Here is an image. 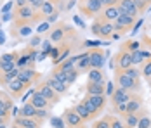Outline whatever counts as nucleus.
<instances>
[{"label":"nucleus","mask_w":151,"mask_h":128,"mask_svg":"<svg viewBox=\"0 0 151 128\" xmlns=\"http://www.w3.org/2000/svg\"><path fill=\"white\" fill-rule=\"evenodd\" d=\"M73 36H75V29L70 28L66 23H56L49 29V40L56 45L66 43L68 38H73Z\"/></svg>","instance_id":"1"},{"label":"nucleus","mask_w":151,"mask_h":128,"mask_svg":"<svg viewBox=\"0 0 151 128\" xmlns=\"http://www.w3.org/2000/svg\"><path fill=\"white\" fill-rule=\"evenodd\" d=\"M40 23L37 21H21V19H12L11 23V36L16 38V40H24L31 36L33 33V28L38 26Z\"/></svg>","instance_id":"2"},{"label":"nucleus","mask_w":151,"mask_h":128,"mask_svg":"<svg viewBox=\"0 0 151 128\" xmlns=\"http://www.w3.org/2000/svg\"><path fill=\"white\" fill-rule=\"evenodd\" d=\"M91 31L97 36V38L109 40V38H113V36H115V24H113L111 21L103 19L101 16H97V17L94 19V23H92Z\"/></svg>","instance_id":"3"},{"label":"nucleus","mask_w":151,"mask_h":128,"mask_svg":"<svg viewBox=\"0 0 151 128\" xmlns=\"http://www.w3.org/2000/svg\"><path fill=\"white\" fill-rule=\"evenodd\" d=\"M76 7H78V11H80V14L85 16V17H97V16H101L103 12V4H101V0H78V4H76Z\"/></svg>","instance_id":"4"},{"label":"nucleus","mask_w":151,"mask_h":128,"mask_svg":"<svg viewBox=\"0 0 151 128\" xmlns=\"http://www.w3.org/2000/svg\"><path fill=\"white\" fill-rule=\"evenodd\" d=\"M115 83H116V87H120V88L127 90V92H132V94H137L141 90V82L132 80L122 69H115Z\"/></svg>","instance_id":"5"},{"label":"nucleus","mask_w":151,"mask_h":128,"mask_svg":"<svg viewBox=\"0 0 151 128\" xmlns=\"http://www.w3.org/2000/svg\"><path fill=\"white\" fill-rule=\"evenodd\" d=\"M106 99H108L106 95H87V94H85L83 104H85L87 109L91 111V114L94 116V119H96V116H99V114L104 111L106 102H108Z\"/></svg>","instance_id":"6"},{"label":"nucleus","mask_w":151,"mask_h":128,"mask_svg":"<svg viewBox=\"0 0 151 128\" xmlns=\"http://www.w3.org/2000/svg\"><path fill=\"white\" fill-rule=\"evenodd\" d=\"M35 88H37V92H40L44 97H45L49 102H50V106H56V104H59V100H61V95L52 88V87H49L47 85V82L45 80H40L37 85H35Z\"/></svg>","instance_id":"7"},{"label":"nucleus","mask_w":151,"mask_h":128,"mask_svg":"<svg viewBox=\"0 0 151 128\" xmlns=\"http://www.w3.org/2000/svg\"><path fill=\"white\" fill-rule=\"evenodd\" d=\"M113 24H115V31H118L120 35H123V33L130 31V29L136 26V17L127 16V14H120Z\"/></svg>","instance_id":"8"},{"label":"nucleus","mask_w":151,"mask_h":128,"mask_svg":"<svg viewBox=\"0 0 151 128\" xmlns=\"http://www.w3.org/2000/svg\"><path fill=\"white\" fill-rule=\"evenodd\" d=\"M17 78L26 85V88H30V87L37 85V83L42 80V74L37 71V69H19Z\"/></svg>","instance_id":"9"},{"label":"nucleus","mask_w":151,"mask_h":128,"mask_svg":"<svg viewBox=\"0 0 151 128\" xmlns=\"http://www.w3.org/2000/svg\"><path fill=\"white\" fill-rule=\"evenodd\" d=\"M89 59H91V69H103V66H104L106 62V52L101 49V47H97V49H91L89 50Z\"/></svg>","instance_id":"10"},{"label":"nucleus","mask_w":151,"mask_h":128,"mask_svg":"<svg viewBox=\"0 0 151 128\" xmlns=\"http://www.w3.org/2000/svg\"><path fill=\"white\" fill-rule=\"evenodd\" d=\"M130 66H132V54L120 47L118 54L115 56V69H129Z\"/></svg>","instance_id":"11"},{"label":"nucleus","mask_w":151,"mask_h":128,"mask_svg":"<svg viewBox=\"0 0 151 128\" xmlns=\"http://www.w3.org/2000/svg\"><path fill=\"white\" fill-rule=\"evenodd\" d=\"M5 88H7V94H9L12 99H21V97L24 95V92L28 90V88H26V85H24L19 78L12 80V82L5 87Z\"/></svg>","instance_id":"12"},{"label":"nucleus","mask_w":151,"mask_h":128,"mask_svg":"<svg viewBox=\"0 0 151 128\" xmlns=\"http://www.w3.org/2000/svg\"><path fill=\"white\" fill-rule=\"evenodd\" d=\"M63 119H64V123H66V127L68 128L83 125V119L76 114V111L73 109V107H66V109H64V113H63Z\"/></svg>","instance_id":"13"},{"label":"nucleus","mask_w":151,"mask_h":128,"mask_svg":"<svg viewBox=\"0 0 151 128\" xmlns=\"http://www.w3.org/2000/svg\"><path fill=\"white\" fill-rule=\"evenodd\" d=\"M118 11H120V14H127V16H132V17H139V11H137L136 4H134V0H120L118 2Z\"/></svg>","instance_id":"14"},{"label":"nucleus","mask_w":151,"mask_h":128,"mask_svg":"<svg viewBox=\"0 0 151 128\" xmlns=\"http://www.w3.org/2000/svg\"><path fill=\"white\" fill-rule=\"evenodd\" d=\"M132 92H127V90H123V88H120V87H116V90H115V94L109 97V100H111V104H113V107L115 106H118V104H123V102H129V100L132 99Z\"/></svg>","instance_id":"15"},{"label":"nucleus","mask_w":151,"mask_h":128,"mask_svg":"<svg viewBox=\"0 0 151 128\" xmlns=\"http://www.w3.org/2000/svg\"><path fill=\"white\" fill-rule=\"evenodd\" d=\"M30 102L37 107V109H50L52 106H50V102L40 94V92H37V88H35V92L31 94V97H30Z\"/></svg>","instance_id":"16"},{"label":"nucleus","mask_w":151,"mask_h":128,"mask_svg":"<svg viewBox=\"0 0 151 128\" xmlns=\"http://www.w3.org/2000/svg\"><path fill=\"white\" fill-rule=\"evenodd\" d=\"M14 125H17V127H21V128H33V127L40 128L42 127V123L37 118H24V116H16Z\"/></svg>","instance_id":"17"},{"label":"nucleus","mask_w":151,"mask_h":128,"mask_svg":"<svg viewBox=\"0 0 151 128\" xmlns=\"http://www.w3.org/2000/svg\"><path fill=\"white\" fill-rule=\"evenodd\" d=\"M142 107H144L142 97H141V95H137V94H134V95H132V99L127 102V113H129V114H136V113H139Z\"/></svg>","instance_id":"18"},{"label":"nucleus","mask_w":151,"mask_h":128,"mask_svg":"<svg viewBox=\"0 0 151 128\" xmlns=\"http://www.w3.org/2000/svg\"><path fill=\"white\" fill-rule=\"evenodd\" d=\"M44 80L47 82V85L52 87V88H54V90L59 94L61 97H63L64 94H68V90H70V87H66L64 83H61L59 80H56V78H54V76H50V74H49V76H45Z\"/></svg>","instance_id":"19"},{"label":"nucleus","mask_w":151,"mask_h":128,"mask_svg":"<svg viewBox=\"0 0 151 128\" xmlns=\"http://www.w3.org/2000/svg\"><path fill=\"white\" fill-rule=\"evenodd\" d=\"M75 69H76L78 73H82V71H89V69H91V59H89V52H83V54L76 56Z\"/></svg>","instance_id":"20"},{"label":"nucleus","mask_w":151,"mask_h":128,"mask_svg":"<svg viewBox=\"0 0 151 128\" xmlns=\"http://www.w3.org/2000/svg\"><path fill=\"white\" fill-rule=\"evenodd\" d=\"M104 92H106V83L87 82V85H85V94L87 95H104Z\"/></svg>","instance_id":"21"},{"label":"nucleus","mask_w":151,"mask_h":128,"mask_svg":"<svg viewBox=\"0 0 151 128\" xmlns=\"http://www.w3.org/2000/svg\"><path fill=\"white\" fill-rule=\"evenodd\" d=\"M73 109H75L76 114L83 119V123H85V121H92V119H94V116H92L91 111L87 109V106L83 104V100H82V102H78V104H75V106H73Z\"/></svg>","instance_id":"22"},{"label":"nucleus","mask_w":151,"mask_h":128,"mask_svg":"<svg viewBox=\"0 0 151 128\" xmlns=\"http://www.w3.org/2000/svg\"><path fill=\"white\" fill-rule=\"evenodd\" d=\"M87 82H92V83H106L103 69H94V68L89 69V73H87Z\"/></svg>","instance_id":"23"},{"label":"nucleus","mask_w":151,"mask_h":128,"mask_svg":"<svg viewBox=\"0 0 151 128\" xmlns=\"http://www.w3.org/2000/svg\"><path fill=\"white\" fill-rule=\"evenodd\" d=\"M118 16H120V11H118L116 5H115V7H104L103 12H101V17L106 19V21H111V23H115Z\"/></svg>","instance_id":"24"},{"label":"nucleus","mask_w":151,"mask_h":128,"mask_svg":"<svg viewBox=\"0 0 151 128\" xmlns=\"http://www.w3.org/2000/svg\"><path fill=\"white\" fill-rule=\"evenodd\" d=\"M35 113H37V107L31 104L30 100L24 102L19 109V116H24V118H35Z\"/></svg>","instance_id":"25"},{"label":"nucleus","mask_w":151,"mask_h":128,"mask_svg":"<svg viewBox=\"0 0 151 128\" xmlns=\"http://www.w3.org/2000/svg\"><path fill=\"white\" fill-rule=\"evenodd\" d=\"M56 11H58V5H56V4H52L50 0H45V2L42 4V7H40V14L44 16L45 19H47L50 14H54Z\"/></svg>","instance_id":"26"},{"label":"nucleus","mask_w":151,"mask_h":128,"mask_svg":"<svg viewBox=\"0 0 151 128\" xmlns=\"http://www.w3.org/2000/svg\"><path fill=\"white\" fill-rule=\"evenodd\" d=\"M122 121L127 128H137V123H139V116L137 114H122Z\"/></svg>","instance_id":"27"},{"label":"nucleus","mask_w":151,"mask_h":128,"mask_svg":"<svg viewBox=\"0 0 151 128\" xmlns=\"http://www.w3.org/2000/svg\"><path fill=\"white\" fill-rule=\"evenodd\" d=\"M0 106L2 107H5V109H12V106H14V100L12 97L7 94V92H4V90H0Z\"/></svg>","instance_id":"28"},{"label":"nucleus","mask_w":151,"mask_h":128,"mask_svg":"<svg viewBox=\"0 0 151 128\" xmlns=\"http://www.w3.org/2000/svg\"><path fill=\"white\" fill-rule=\"evenodd\" d=\"M76 64V56L75 57H70V59H66V61H63L61 64H58V66H54V68H58V69H61V71H70V69H73Z\"/></svg>","instance_id":"29"},{"label":"nucleus","mask_w":151,"mask_h":128,"mask_svg":"<svg viewBox=\"0 0 151 128\" xmlns=\"http://www.w3.org/2000/svg\"><path fill=\"white\" fill-rule=\"evenodd\" d=\"M122 49L129 50L130 54H132V52H137V50H141V42H139V40H127V42L122 45Z\"/></svg>","instance_id":"30"},{"label":"nucleus","mask_w":151,"mask_h":128,"mask_svg":"<svg viewBox=\"0 0 151 128\" xmlns=\"http://www.w3.org/2000/svg\"><path fill=\"white\" fill-rule=\"evenodd\" d=\"M122 71H125L127 76H130L132 80H137V82H141V68H137V66H130L129 69H122Z\"/></svg>","instance_id":"31"},{"label":"nucleus","mask_w":151,"mask_h":128,"mask_svg":"<svg viewBox=\"0 0 151 128\" xmlns=\"http://www.w3.org/2000/svg\"><path fill=\"white\" fill-rule=\"evenodd\" d=\"M146 61V57H144V52L142 50H137V52H132V66H142V62Z\"/></svg>","instance_id":"32"},{"label":"nucleus","mask_w":151,"mask_h":128,"mask_svg":"<svg viewBox=\"0 0 151 128\" xmlns=\"http://www.w3.org/2000/svg\"><path fill=\"white\" fill-rule=\"evenodd\" d=\"M141 74L146 78V80H150L151 78V57L150 59H146L144 62H142V68H141Z\"/></svg>","instance_id":"33"},{"label":"nucleus","mask_w":151,"mask_h":128,"mask_svg":"<svg viewBox=\"0 0 151 128\" xmlns=\"http://www.w3.org/2000/svg\"><path fill=\"white\" fill-rule=\"evenodd\" d=\"M151 127V116L148 113L139 116V123H137V128H150Z\"/></svg>","instance_id":"34"},{"label":"nucleus","mask_w":151,"mask_h":128,"mask_svg":"<svg viewBox=\"0 0 151 128\" xmlns=\"http://www.w3.org/2000/svg\"><path fill=\"white\" fill-rule=\"evenodd\" d=\"M35 118H37L40 123H44L45 119H50V113H49V109H37Z\"/></svg>","instance_id":"35"},{"label":"nucleus","mask_w":151,"mask_h":128,"mask_svg":"<svg viewBox=\"0 0 151 128\" xmlns=\"http://www.w3.org/2000/svg\"><path fill=\"white\" fill-rule=\"evenodd\" d=\"M49 121H50V125H52L54 128H68L63 118H56V116H50V119H49Z\"/></svg>","instance_id":"36"},{"label":"nucleus","mask_w":151,"mask_h":128,"mask_svg":"<svg viewBox=\"0 0 151 128\" xmlns=\"http://www.w3.org/2000/svg\"><path fill=\"white\" fill-rule=\"evenodd\" d=\"M134 4H136L137 11H139V16H142L146 11H148V7H150V4H146L144 0H134Z\"/></svg>","instance_id":"37"},{"label":"nucleus","mask_w":151,"mask_h":128,"mask_svg":"<svg viewBox=\"0 0 151 128\" xmlns=\"http://www.w3.org/2000/svg\"><path fill=\"white\" fill-rule=\"evenodd\" d=\"M92 128H109V121H108V116L101 118V119H96L94 121V127Z\"/></svg>","instance_id":"38"},{"label":"nucleus","mask_w":151,"mask_h":128,"mask_svg":"<svg viewBox=\"0 0 151 128\" xmlns=\"http://www.w3.org/2000/svg\"><path fill=\"white\" fill-rule=\"evenodd\" d=\"M66 73H68V85L71 87L76 82V78H78V71L73 68V69H70V71H66Z\"/></svg>","instance_id":"39"},{"label":"nucleus","mask_w":151,"mask_h":128,"mask_svg":"<svg viewBox=\"0 0 151 128\" xmlns=\"http://www.w3.org/2000/svg\"><path fill=\"white\" fill-rule=\"evenodd\" d=\"M115 90H116V87H115L113 82H106V92H104L106 97H111V95L115 94Z\"/></svg>","instance_id":"40"},{"label":"nucleus","mask_w":151,"mask_h":128,"mask_svg":"<svg viewBox=\"0 0 151 128\" xmlns=\"http://www.w3.org/2000/svg\"><path fill=\"white\" fill-rule=\"evenodd\" d=\"M50 26H52V24H49L47 21H44V23H40V24L37 26V35H42V33H45V31H49V29H50Z\"/></svg>","instance_id":"41"},{"label":"nucleus","mask_w":151,"mask_h":128,"mask_svg":"<svg viewBox=\"0 0 151 128\" xmlns=\"http://www.w3.org/2000/svg\"><path fill=\"white\" fill-rule=\"evenodd\" d=\"M38 45H42V38H40V35H33L28 47H31V49H37Z\"/></svg>","instance_id":"42"},{"label":"nucleus","mask_w":151,"mask_h":128,"mask_svg":"<svg viewBox=\"0 0 151 128\" xmlns=\"http://www.w3.org/2000/svg\"><path fill=\"white\" fill-rule=\"evenodd\" d=\"M59 14H61L59 11H56L54 14H50V16H49V17H47L45 21L49 23V24H54V23H58V17H59Z\"/></svg>","instance_id":"43"},{"label":"nucleus","mask_w":151,"mask_h":128,"mask_svg":"<svg viewBox=\"0 0 151 128\" xmlns=\"http://www.w3.org/2000/svg\"><path fill=\"white\" fill-rule=\"evenodd\" d=\"M115 111L118 114H125L127 113V102H123V104H118V106H115Z\"/></svg>","instance_id":"44"},{"label":"nucleus","mask_w":151,"mask_h":128,"mask_svg":"<svg viewBox=\"0 0 151 128\" xmlns=\"http://www.w3.org/2000/svg\"><path fill=\"white\" fill-rule=\"evenodd\" d=\"M50 40H45V42H42V50H44V54L49 56V52H50Z\"/></svg>","instance_id":"45"},{"label":"nucleus","mask_w":151,"mask_h":128,"mask_svg":"<svg viewBox=\"0 0 151 128\" xmlns=\"http://www.w3.org/2000/svg\"><path fill=\"white\" fill-rule=\"evenodd\" d=\"M83 45H85V47H89V49H97V47H99V42H92V40H85V42H83Z\"/></svg>","instance_id":"46"},{"label":"nucleus","mask_w":151,"mask_h":128,"mask_svg":"<svg viewBox=\"0 0 151 128\" xmlns=\"http://www.w3.org/2000/svg\"><path fill=\"white\" fill-rule=\"evenodd\" d=\"M0 118H11V111L0 106Z\"/></svg>","instance_id":"47"},{"label":"nucleus","mask_w":151,"mask_h":128,"mask_svg":"<svg viewBox=\"0 0 151 128\" xmlns=\"http://www.w3.org/2000/svg\"><path fill=\"white\" fill-rule=\"evenodd\" d=\"M28 5V0H14V7H24Z\"/></svg>","instance_id":"48"},{"label":"nucleus","mask_w":151,"mask_h":128,"mask_svg":"<svg viewBox=\"0 0 151 128\" xmlns=\"http://www.w3.org/2000/svg\"><path fill=\"white\" fill-rule=\"evenodd\" d=\"M11 121V118H0V128L7 127V123Z\"/></svg>","instance_id":"49"},{"label":"nucleus","mask_w":151,"mask_h":128,"mask_svg":"<svg viewBox=\"0 0 151 128\" xmlns=\"http://www.w3.org/2000/svg\"><path fill=\"white\" fill-rule=\"evenodd\" d=\"M73 128H87L85 125H80V127H73Z\"/></svg>","instance_id":"50"},{"label":"nucleus","mask_w":151,"mask_h":128,"mask_svg":"<svg viewBox=\"0 0 151 128\" xmlns=\"http://www.w3.org/2000/svg\"><path fill=\"white\" fill-rule=\"evenodd\" d=\"M144 2H146V4H150V5H151V0H144Z\"/></svg>","instance_id":"51"},{"label":"nucleus","mask_w":151,"mask_h":128,"mask_svg":"<svg viewBox=\"0 0 151 128\" xmlns=\"http://www.w3.org/2000/svg\"><path fill=\"white\" fill-rule=\"evenodd\" d=\"M148 83H150V87H151V78H150V80H148Z\"/></svg>","instance_id":"52"},{"label":"nucleus","mask_w":151,"mask_h":128,"mask_svg":"<svg viewBox=\"0 0 151 128\" xmlns=\"http://www.w3.org/2000/svg\"><path fill=\"white\" fill-rule=\"evenodd\" d=\"M59 2H63V4H66V0H59Z\"/></svg>","instance_id":"53"},{"label":"nucleus","mask_w":151,"mask_h":128,"mask_svg":"<svg viewBox=\"0 0 151 128\" xmlns=\"http://www.w3.org/2000/svg\"><path fill=\"white\" fill-rule=\"evenodd\" d=\"M0 2H4V0H0Z\"/></svg>","instance_id":"54"},{"label":"nucleus","mask_w":151,"mask_h":128,"mask_svg":"<svg viewBox=\"0 0 151 128\" xmlns=\"http://www.w3.org/2000/svg\"><path fill=\"white\" fill-rule=\"evenodd\" d=\"M33 128H37V127H33Z\"/></svg>","instance_id":"55"},{"label":"nucleus","mask_w":151,"mask_h":128,"mask_svg":"<svg viewBox=\"0 0 151 128\" xmlns=\"http://www.w3.org/2000/svg\"><path fill=\"white\" fill-rule=\"evenodd\" d=\"M0 4H2V2H0Z\"/></svg>","instance_id":"56"},{"label":"nucleus","mask_w":151,"mask_h":128,"mask_svg":"<svg viewBox=\"0 0 151 128\" xmlns=\"http://www.w3.org/2000/svg\"><path fill=\"white\" fill-rule=\"evenodd\" d=\"M150 128H151V127H150Z\"/></svg>","instance_id":"57"}]
</instances>
